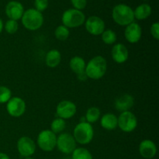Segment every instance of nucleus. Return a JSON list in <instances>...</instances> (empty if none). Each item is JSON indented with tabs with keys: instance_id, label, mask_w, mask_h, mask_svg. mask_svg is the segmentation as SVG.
Returning <instances> with one entry per match:
<instances>
[{
	"instance_id": "9b49d317",
	"label": "nucleus",
	"mask_w": 159,
	"mask_h": 159,
	"mask_svg": "<svg viewBox=\"0 0 159 159\" xmlns=\"http://www.w3.org/2000/svg\"><path fill=\"white\" fill-rule=\"evenodd\" d=\"M16 148L19 154L24 158L31 157L36 152L35 142L32 138L27 136H23L19 138Z\"/></svg>"
},
{
	"instance_id": "f03ea898",
	"label": "nucleus",
	"mask_w": 159,
	"mask_h": 159,
	"mask_svg": "<svg viewBox=\"0 0 159 159\" xmlns=\"http://www.w3.org/2000/svg\"><path fill=\"white\" fill-rule=\"evenodd\" d=\"M112 17L116 24L122 26H127L134 21V10L126 4H118L114 6L112 11Z\"/></svg>"
},
{
	"instance_id": "423d86ee",
	"label": "nucleus",
	"mask_w": 159,
	"mask_h": 159,
	"mask_svg": "<svg viewBox=\"0 0 159 159\" xmlns=\"http://www.w3.org/2000/svg\"><path fill=\"white\" fill-rule=\"evenodd\" d=\"M57 135L51 130H43L39 133L37 144L42 151L46 152H52L56 148Z\"/></svg>"
},
{
	"instance_id": "cd10ccee",
	"label": "nucleus",
	"mask_w": 159,
	"mask_h": 159,
	"mask_svg": "<svg viewBox=\"0 0 159 159\" xmlns=\"http://www.w3.org/2000/svg\"><path fill=\"white\" fill-rule=\"evenodd\" d=\"M4 29L9 34H14L18 31L19 24L16 20H8L5 23Z\"/></svg>"
},
{
	"instance_id": "bb28decb",
	"label": "nucleus",
	"mask_w": 159,
	"mask_h": 159,
	"mask_svg": "<svg viewBox=\"0 0 159 159\" xmlns=\"http://www.w3.org/2000/svg\"><path fill=\"white\" fill-rule=\"evenodd\" d=\"M12 98V91L7 86L0 85V103H7Z\"/></svg>"
},
{
	"instance_id": "4468645a",
	"label": "nucleus",
	"mask_w": 159,
	"mask_h": 159,
	"mask_svg": "<svg viewBox=\"0 0 159 159\" xmlns=\"http://www.w3.org/2000/svg\"><path fill=\"white\" fill-rule=\"evenodd\" d=\"M111 56L113 61L116 64H124L128 60V49L123 43H114L111 50Z\"/></svg>"
},
{
	"instance_id": "72a5a7b5",
	"label": "nucleus",
	"mask_w": 159,
	"mask_h": 159,
	"mask_svg": "<svg viewBox=\"0 0 159 159\" xmlns=\"http://www.w3.org/2000/svg\"><path fill=\"white\" fill-rule=\"evenodd\" d=\"M3 28H4V24H3L2 20V19L0 18V34H1Z\"/></svg>"
},
{
	"instance_id": "2eb2a0df",
	"label": "nucleus",
	"mask_w": 159,
	"mask_h": 159,
	"mask_svg": "<svg viewBox=\"0 0 159 159\" xmlns=\"http://www.w3.org/2000/svg\"><path fill=\"white\" fill-rule=\"evenodd\" d=\"M134 105V98L128 93H124L116 99L114 102V107L118 112L130 111Z\"/></svg>"
},
{
	"instance_id": "ddd939ff",
	"label": "nucleus",
	"mask_w": 159,
	"mask_h": 159,
	"mask_svg": "<svg viewBox=\"0 0 159 159\" xmlns=\"http://www.w3.org/2000/svg\"><path fill=\"white\" fill-rule=\"evenodd\" d=\"M142 36V28L138 23L133 22L127 25L124 30L126 40L130 43H136L140 41Z\"/></svg>"
},
{
	"instance_id": "c9c22d12",
	"label": "nucleus",
	"mask_w": 159,
	"mask_h": 159,
	"mask_svg": "<svg viewBox=\"0 0 159 159\" xmlns=\"http://www.w3.org/2000/svg\"><path fill=\"white\" fill-rule=\"evenodd\" d=\"M144 1H147V0H144Z\"/></svg>"
},
{
	"instance_id": "1a4fd4ad",
	"label": "nucleus",
	"mask_w": 159,
	"mask_h": 159,
	"mask_svg": "<svg viewBox=\"0 0 159 159\" xmlns=\"http://www.w3.org/2000/svg\"><path fill=\"white\" fill-rule=\"evenodd\" d=\"M26 105L25 101L18 96L12 97L6 103V111L9 116L18 118L23 116L26 112Z\"/></svg>"
},
{
	"instance_id": "393cba45",
	"label": "nucleus",
	"mask_w": 159,
	"mask_h": 159,
	"mask_svg": "<svg viewBox=\"0 0 159 159\" xmlns=\"http://www.w3.org/2000/svg\"><path fill=\"white\" fill-rule=\"evenodd\" d=\"M70 30L64 25H59L54 30V37L60 41H65L69 37Z\"/></svg>"
},
{
	"instance_id": "9d476101",
	"label": "nucleus",
	"mask_w": 159,
	"mask_h": 159,
	"mask_svg": "<svg viewBox=\"0 0 159 159\" xmlns=\"http://www.w3.org/2000/svg\"><path fill=\"white\" fill-rule=\"evenodd\" d=\"M77 112V107L70 100H62L57 104L56 107V113L59 118L69 120L72 118Z\"/></svg>"
},
{
	"instance_id": "dca6fc26",
	"label": "nucleus",
	"mask_w": 159,
	"mask_h": 159,
	"mask_svg": "<svg viewBox=\"0 0 159 159\" xmlns=\"http://www.w3.org/2000/svg\"><path fill=\"white\" fill-rule=\"evenodd\" d=\"M24 12L23 6L17 1H10L6 6V14L9 20L17 21L22 18Z\"/></svg>"
},
{
	"instance_id": "f3484780",
	"label": "nucleus",
	"mask_w": 159,
	"mask_h": 159,
	"mask_svg": "<svg viewBox=\"0 0 159 159\" xmlns=\"http://www.w3.org/2000/svg\"><path fill=\"white\" fill-rule=\"evenodd\" d=\"M139 153L146 159L153 158L157 154L156 144L150 139L143 140L139 144Z\"/></svg>"
},
{
	"instance_id": "7ed1b4c3",
	"label": "nucleus",
	"mask_w": 159,
	"mask_h": 159,
	"mask_svg": "<svg viewBox=\"0 0 159 159\" xmlns=\"http://www.w3.org/2000/svg\"><path fill=\"white\" fill-rule=\"evenodd\" d=\"M72 135L76 143L82 145L89 144L92 142L94 138V130L93 125L86 121L79 122L75 127Z\"/></svg>"
},
{
	"instance_id": "0eeeda50",
	"label": "nucleus",
	"mask_w": 159,
	"mask_h": 159,
	"mask_svg": "<svg viewBox=\"0 0 159 159\" xmlns=\"http://www.w3.org/2000/svg\"><path fill=\"white\" fill-rule=\"evenodd\" d=\"M117 127L125 133H131L138 127V119L130 111L120 113L117 117Z\"/></svg>"
},
{
	"instance_id": "f257e3e1",
	"label": "nucleus",
	"mask_w": 159,
	"mask_h": 159,
	"mask_svg": "<svg viewBox=\"0 0 159 159\" xmlns=\"http://www.w3.org/2000/svg\"><path fill=\"white\" fill-rule=\"evenodd\" d=\"M107 71V59L102 56L97 55L89 61L85 66V72L88 79L99 80L105 75Z\"/></svg>"
},
{
	"instance_id": "c756f323",
	"label": "nucleus",
	"mask_w": 159,
	"mask_h": 159,
	"mask_svg": "<svg viewBox=\"0 0 159 159\" xmlns=\"http://www.w3.org/2000/svg\"><path fill=\"white\" fill-rule=\"evenodd\" d=\"M71 2L74 9L82 11L86 6L87 0H71Z\"/></svg>"
},
{
	"instance_id": "5701e85b",
	"label": "nucleus",
	"mask_w": 159,
	"mask_h": 159,
	"mask_svg": "<svg viewBox=\"0 0 159 159\" xmlns=\"http://www.w3.org/2000/svg\"><path fill=\"white\" fill-rule=\"evenodd\" d=\"M100 36L102 42L107 45L114 44L116 41V39H117L116 33L113 30L110 29L105 30Z\"/></svg>"
},
{
	"instance_id": "2f4dec72",
	"label": "nucleus",
	"mask_w": 159,
	"mask_h": 159,
	"mask_svg": "<svg viewBox=\"0 0 159 159\" xmlns=\"http://www.w3.org/2000/svg\"><path fill=\"white\" fill-rule=\"evenodd\" d=\"M77 77H78V79H79V81H81V82H85V81H86L87 79H88V77H87L85 72L77 75Z\"/></svg>"
},
{
	"instance_id": "20e7f679",
	"label": "nucleus",
	"mask_w": 159,
	"mask_h": 159,
	"mask_svg": "<svg viewBox=\"0 0 159 159\" xmlns=\"http://www.w3.org/2000/svg\"><path fill=\"white\" fill-rule=\"evenodd\" d=\"M21 22L23 26L28 30H37L43 26V16L42 12L35 9H29L23 12Z\"/></svg>"
},
{
	"instance_id": "b1692460",
	"label": "nucleus",
	"mask_w": 159,
	"mask_h": 159,
	"mask_svg": "<svg viewBox=\"0 0 159 159\" xmlns=\"http://www.w3.org/2000/svg\"><path fill=\"white\" fill-rule=\"evenodd\" d=\"M65 128H66V122L61 118H55L51 124V130L55 134H61L65 130Z\"/></svg>"
},
{
	"instance_id": "473e14b6",
	"label": "nucleus",
	"mask_w": 159,
	"mask_h": 159,
	"mask_svg": "<svg viewBox=\"0 0 159 159\" xmlns=\"http://www.w3.org/2000/svg\"><path fill=\"white\" fill-rule=\"evenodd\" d=\"M0 159H10V158H9V155H6V153L0 152Z\"/></svg>"
},
{
	"instance_id": "a878e982",
	"label": "nucleus",
	"mask_w": 159,
	"mask_h": 159,
	"mask_svg": "<svg viewBox=\"0 0 159 159\" xmlns=\"http://www.w3.org/2000/svg\"><path fill=\"white\" fill-rule=\"evenodd\" d=\"M71 154L72 159H93L91 152L85 148H76Z\"/></svg>"
},
{
	"instance_id": "7c9ffc66",
	"label": "nucleus",
	"mask_w": 159,
	"mask_h": 159,
	"mask_svg": "<svg viewBox=\"0 0 159 159\" xmlns=\"http://www.w3.org/2000/svg\"><path fill=\"white\" fill-rule=\"evenodd\" d=\"M150 33L151 35L152 36V37L155 40H159V23L155 22V23H152L150 28Z\"/></svg>"
},
{
	"instance_id": "6e6552de",
	"label": "nucleus",
	"mask_w": 159,
	"mask_h": 159,
	"mask_svg": "<svg viewBox=\"0 0 159 159\" xmlns=\"http://www.w3.org/2000/svg\"><path fill=\"white\" fill-rule=\"evenodd\" d=\"M56 147L61 153L69 155L77 148V143L72 134L69 133H61L57 136Z\"/></svg>"
},
{
	"instance_id": "aec40b11",
	"label": "nucleus",
	"mask_w": 159,
	"mask_h": 159,
	"mask_svg": "<svg viewBox=\"0 0 159 159\" xmlns=\"http://www.w3.org/2000/svg\"><path fill=\"white\" fill-rule=\"evenodd\" d=\"M85 66H86V63L82 57L75 56L70 59L69 68L75 74L79 75L81 73L85 72Z\"/></svg>"
},
{
	"instance_id": "39448f33",
	"label": "nucleus",
	"mask_w": 159,
	"mask_h": 159,
	"mask_svg": "<svg viewBox=\"0 0 159 159\" xmlns=\"http://www.w3.org/2000/svg\"><path fill=\"white\" fill-rule=\"evenodd\" d=\"M62 25L66 27L77 28L82 26L85 22V16L83 12L75 9H69L65 10L62 14Z\"/></svg>"
},
{
	"instance_id": "f704fd0d",
	"label": "nucleus",
	"mask_w": 159,
	"mask_h": 159,
	"mask_svg": "<svg viewBox=\"0 0 159 159\" xmlns=\"http://www.w3.org/2000/svg\"><path fill=\"white\" fill-rule=\"evenodd\" d=\"M24 159H34V158H31V157H27V158H25Z\"/></svg>"
},
{
	"instance_id": "f8f14e48",
	"label": "nucleus",
	"mask_w": 159,
	"mask_h": 159,
	"mask_svg": "<svg viewBox=\"0 0 159 159\" xmlns=\"http://www.w3.org/2000/svg\"><path fill=\"white\" fill-rule=\"evenodd\" d=\"M85 26L89 34L93 36H99L105 30L106 26L102 19L96 16H92L85 20Z\"/></svg>"
},
{
	"instance_id": "a211bd4d",
	"label": "nucleus",
	"mask_w": 159,
	"mask_h": 159,
	"mask_svg": "<svg viewBox=\"0 0 159 159\" xmlns=\"http://www.w3.org/2000/svg\"><path fill=\"white\" fill-rule=\"evenodd\" d=\"M61 61V54L57 49H51L45 56V64L48 68H54L58 66Z\"/></svg>"
},
{
	"instance_id": "412c9836",
	"label": "nucleus",
	"mask_w": 159,
	"mask_h": 159,
	"mask_svg": "<svg viewBox=\"0 0 159 159\" xmlns=\"http://www.w3.org/2000/svg\"><path fill=\"white\" fill-rule=\"evenodd\" d=\"M152 14V7L147 3H144L135 9L134 11V19L138 20H144L148 18Z\"/></svg>"
},
{
	"instance_id": "4be33fe9",
	"label": "nucleus",
	"mask_w": 159,
	"mask_h": 159,
	"mask_svg": "<svg viewBox=\"0 0 159 159\" xmlns=\"http://www.w3.org/2000/svg\"><path fill=\"white\" fill-rule=\"evenodd\" d=\"M101 117V111L98 107H92L87 110L85 113V119L89 124H94L97 122Z\"/></svg>"
},
{
	"instance_id": "c85d7f7f",
	"label": "nucleus",
	"mask_w": 159,
	"mask_h": 159,
	"mask_svg": "<svg viewBox=\"0 0 159 159\" xmlns=\"http://www.w3.org/2000/svg\"><path fill=\"white\" fill-rule=\"evenodd\" d=\"M36 10L42 12L48 7V0H34Z\"/></svg>"
},
{
	"instance_id": "6ab92c4d",
	"label": "nucleus",
	"mask_w": 159,
	"mask_h": 159,
	"mask_svg": "<svg viewBox=\"0 0 159 159\" xmlns=\"http://www.w3.org/2000/svg\"><path fill=\"white\" fill-rule=\"evenodd\" d=\"M100 125L107 130H113L117 127V116L111 113H105L100 117Z\"/></svg>"
}]
</instances>
